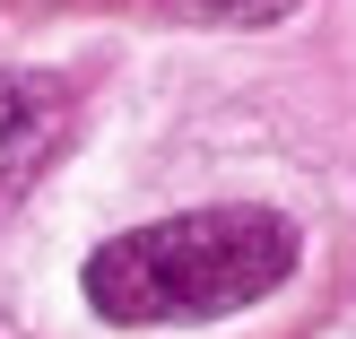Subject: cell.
I'll use <instances>...</instances> for the list:
<instances>
[{"mask_svg":"<svg viewBox=\"0 0 356 339\" xmlns=\"http://www.w3.org/2000/svg\"><path fill=\"white\" fill-rule=\"evenodd\" d=\"M296 270V226L278 209H183L113 235L87 261V305L122 331H165V322H218L243 313Z\"/></svg>","mask_w":356,"mask_h":339,"instance_id":"1","label":"cell"},{"mask_svg":"<svg viewBox=\"0 0 356 339\" xmlns=\"http://www.w3.org/2000/svg\"><path fill=\"white\" fill-rule=\"evenodd\" d=\"M70 148V87L44 70H0V218L35 191V174Z\"/></svg>","mask_w":356,"mask_h":339,"instance_id":"2","label":"cell"},{"mask_svg":"<svg viewBox=\"0 0 356 339\" xmlns=\"http://www.w3.org/2000/svg\"><path fill=\"white\" fill-rule=\"evenodd\" d=\"M139 9H174V17H278L287 0H139Z\"/></svg>","mask_w":356,"mask_h":339,"instance_id":"3","label":"cell"}]
</instances>
